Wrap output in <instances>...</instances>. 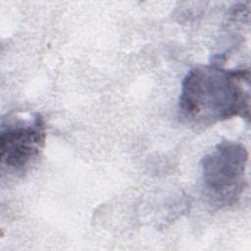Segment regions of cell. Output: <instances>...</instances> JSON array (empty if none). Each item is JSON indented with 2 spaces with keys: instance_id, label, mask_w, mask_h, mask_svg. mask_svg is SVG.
Returning <instances> with one entry per match:
<instances>
[{
  "instance_id": "7a4b0ae2",
  "label": "cell",
  "mask_w": 251,
  "mask_h": 251,
  "mask_svg": "<svg viewBox=\"0 0 251 251\" xmlns=\"http://www.w3.org/2000/svg\"><path fill=\"white\" fill-rule=\"evenodd\" d=\"M248 151L239 142L225 140L201 160V181L211 205L228 207L240 198L246 183Z\"/></svg>"
},
{
  "instance_id": "6da1fadb",
  "label": "cell",
  "mask_w": 251,
  "mask_h": 251,
  "mask_svg": "<svg viewBox=\"0 0 251 251\" xmlns=\"http://www.w3.org/2000/svg\"><path fill=\"white\" fill-rule=\"evenodd\" d=\"M250 73L218 63L190 69L181 82L178 112L187 123L208 126L234 117L249 120Z\"/></svg>"
},
{
  "instance_id": "3957f363",
  "label": "cell",
  "mask_w": 251,
  "mask_h": 251,
  "mask_svg": "<svg viewBox=\"0 0 251 251\" xmlns=\"http://www.w3.org/2000/svg\"><path fill=\"white\" fill-rule=\"evenodd\" d=\"M45 140V122L38 113L24 119L3 120L0 136L2 169L14 174L25 172L40 156Z\"/></svg>"
}]
</instances>
